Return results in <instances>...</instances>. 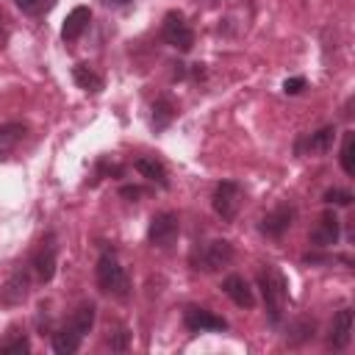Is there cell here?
<instances>
[{
	"label": "cell",
	"mask_w": 355,
	"mask_h": 355,
	"mask_svg": "<svg viewBox=\"0 0 355 355\" xmlns=\"http://www.w3.org/2000/svg\"><path fill=\"white\" fill-rule=\"evenodd\" d=\"M338 236H341V222L333 211H324L316 222V227L311 230V244L319 247V250H327L333 244H338Z\"/></svg>",
	"instance_id": "obj_10"
},
{
	"label": "cell",
	"mask_w": 355,
	"mask_h": 355,
	"mask_svg": "<svg viewBox=\"0 0 355 355\" xmlns=\"http://www.w3.org/2000/svg\"><path fill=\"white\" fill-rule=\"evenodd\" d=\"M133 166H136V172H139L141 178L158 183L161 189H169V172H166V166H164L158 158H153V155H139V158L133 161Z\"/></svg>",
	"instance_id": "obj_15"
},
{
	"label": "cell",
	"mask_w": 355,
	"mask_h": 355,
	"mask_svg": "<svg viewBox=\"0 0 355 355\" xmlns=\"http://www.w3.org/2000/svg\"><path fill=\"white\" fill-rule=\"evenodd\" d=\"M338 161H341V169H344L347 175H355V130H347V133H344Z\"/></svg>",
	"instance_id": "obj_22"
},
{
	"label": "cell",
	"mask_w": 355,
	"mask_h": 355,
	"mask_svg": "<svg viewBox=\"0 0 355 355\" xmlns=\"http://www.w3.org/2000/svg\"><path fill=\"white\" fill-rule=\"evenodd\" d=\"M183 324H186L189 333H222V330H227V322L222 316H216L208 308H197V305L186 308Z\"/></svg>",
	"instance_id": "obj_8"
},
{
	"label": "cell",
	"mask_w": 355,
	"mask_h": 355,
	"mask_svg": "<svg viewBox=\"0 0 355 355\" xmlns=\"http://www.w3.org/2000/svg\"><path fill=\"white\" fill-rule=\"evenodd\" d=\"M72 80H75L78 89H83L86 94H100L103 86H105L103 75H97L89 64H75V67H72Z\"/></svg>",
	"instance_id": "obj_19"
},
{
	"label": "cell",
	"mask_w": 355,
	"mask_h": 355,
	"mask_svg": "<svg viewBox=\"0 0 355 355\" xmlns=\"http://www.w3.org/2000/svg\"><path fill=\"white\" fill-rule=\"evenodd\" d=\"M241 186L236 183V180H222V183H216V189H214V197H211V205H214V211L222 216V222H233L236 219V214H239V208H241Z\"/></svg>",
	"instance_id": "obj_6"
},
{
	"label": "cell",
	"mask_w": 355,
	"mask_h": 355,
	"mask_svg": "<svg viewBox=\"0 0 355 355\" xmlns=\"http://www.w3.org/2000/svg\"><path fill=\"white\" fill-rule=\"evenodd\" d=\"M352 338V311L349 308H341L336 316H333V324H330V347L336 349H344Z\"/></svg>",
	"instance_id": "obj_16"
},
{
	"label": "cell",
	"mask_w": 355,
	"mask_h": 355,
	"mask_svg": "<svg viewBox=\"0 0 355 355\" xmlns=\"http://www.w3.org/2000/svg\"><path fill=\"white\" fill-rule=\"evenodd\" d=\"M94 311H97V308H94L92 302H89V305H80V308L69 316V322H67V324H69V327H75L80 336H86V333L92 330V324H94Z\"/></svg>",
	"instance_id": "obj_21"
},
{
	"label": "cell",
	"mask_w": 355,
	"mask_h": 355,
	"mask_svg": "<svg viewBox=\"0 0 355 355\" xmlns=\"http://www.w3.org/2000/svg\"><path fill=\"white\" fill-rule=\"evenodd\" d=\"M28 297V269H17L3 286H0V305L14 308Z\"/></svg>",
	"instance_id": "obj_12"
},
{
	"label": "cell",
	"mask_w": 355,
	"mask_h": 355,
	"mask_svg": "<svg viewBox=\"0 0 355 355\" xmlns=\"http://www.w3.org/2000/svg\"><path fill=\"white\" fill-rule=\"evenodd\" d=\"M322 200L327 202V205H341V208H347V205H352V191H347V189H327L324 194H322Z\"/></svg>",
	"instance_id": "obj_25"
},
{
	"label": "cell",
	"mask_w": 355,
	"mask_h": 355,
	"mask_svg": "<svg viewBox=\"0 0 355 355\" xmlns=\"http://www.w3.org/2000/svg\"><path fill=\"white\" fill-rule=\"evenodd\" d=\"M0 352H31V341H28V336H22V333H17L14 338H6V341H0Z\"/></svg>",
	"instance_id": "obj_26"
},
{
	"label": "cell",
	"mask_w": 355,
	"mask_h": 355,
	"mask_svg": "<svg viewBox=\"0 0 355 355\" xmlns=\"http://www.w3.org/2000/svg\"><path fill=\"white\" fill-rule=\"evenodd\" d=\"M25 133H28V128L22 122H6V125H0V161H6L19 147V141L25 139Z\"/></svg>",
	"instance_id": "obj_17"
},
{
	"label": "cell",
	"mask_w": 355,
	"mask_h": 355,
	"mask_svg": "<svg viewBox=\"0 0 355 355\" xmlns=\"http://www.w3.org/2000/svg\"><path fill=\"white\" fill-rule=\"evenodd\" d=\"M233 261V244L227 239H214L208 244H202V250L194 255V269L202 272H219L222 266H227Z\"/></svg>",
	"instance_id": "obj_5"
},
{
	"label": "cell",
	"mask_w": 355,
	"mask_h": 355,
	"mask_svg": "<svg viewBox=\"0 0 355 355\" xmlns=\"http://www.w3.org/2000/svg\"><path fill=\"white\" fill-rule=\"evenodd\" d=\"M89 22H92V11H89L86 6H75V8L67 14L64 25H61V39H64V42H75V39H80L83 31L89 28Z\"/></svg>",
	"instance_id": "obj_13"
},
{
	"label": "cell",
	"mask_w": 355,
	"mask_h": 355,
	"mask_svg": "<svg viewBox=\"0 0 355 355\" xmlns=\"http://www.w3.org/2000/svg\"><path fill=\"white\" fill-rule=\"evenodd\" d=\"M258 286L263 294V305H266V316L272 324H280L283 313H286V302H288V280L277 266H263L258 272Z\"/></svg>",
	"instance_id": "obj_1"
},
{
	"label": "cell",
	"mask_w": 355,
	"mask_h": 355,
	"mask_svg": "<svg viewBox=\"0 0 355 355\" xmlns=\"http://www.w3.org/2000/svg\"><path fill=\"white\" fill-rule=\"evenodd\" d=\"M55 3L58 0H14V6L28 17H44L47 11L55 8Z\"/></svg>",
	"instance_id": "obj_23"
},
{
	"label": "cell",
	"mask_w": 355,
	"mask_h": 355,
	"mask_svg": "<svg viewBox=\"0 0 355 355\" xmlns=\"http://www.w3.org/2000/svg\"><path fill=\"white\" fill-rule=\"evenodd\" d=\"M294 208L288 205V202H283V205H277V208H272L263 219H261V225H258V230L263 233V236H269V239H280L288 227H291V222H294Z\"/></svg>",
	"instance_id": "obj_9"
},
{
	"label": "cell",
	"mask_w": 355,
	"mask_h": 355,
	"mask_svg": "<svg viewBox=\"0 0 355 355\" xmlns=\"http://www.w3.org/2000/svg\"><path fill=\"white\" fill-rule=\"evenodd\" d=\"M161 36L169 47L180 50V53H189L194 47V31L191 25L186 22V17L180 11H169L164 17V25H161Z\"/></svg>",
	"instance_id": "obj_3"
},
{
	"label": "cell",
	"mask_w": 355,
	"mask_h": 355,
	"mask_svg": "<svg viewBox=\"0 0 355 355\" xmlns=\"http://www.w3.org/2000/svg\"><path fill=\"white\" fill-rule=\"evenodd\" d=\"M97 286H100V291L114 294L119 300L130 294V277H128L125 266L119 263V258L114 255V250L111 252L105 250L97 261Z\"/></svg>",
	"instance_id": "obj_2"
},
{
	"label": "cell",
	"mask_w": 355,
	"mask_h": 355,
	"mask_svg": "<svg viewBox=\"0 0 355 355\" xmlns=\"http://www.w3.org/2000/svg\"><path fill=\"white\" fill-rule=\"evenodd\" d=\"M80 341H83V336H80L75 327H69V324L58 327V330L53 333V338H50L53 352H58V355H72V352H78V349H80Z\"/></svg>",
	"instance_id": "obj_18"
},
{
	"label": "cell",
	"mask_w": 355,
	"mask_h": 355,
	"mask_svg": "<svg viewBox=\"0 0 355 355\" xmlns=\"http://www.w3.org/2000/svg\"><path fill=\"white\" fill-rule=\"evenodd\" d=\"M175 116H178V105H175L169 97H158V100L153 103V130H155V133L166 130Z\"/></svg>",
	"instance_id": "obj_20"
},
{
	"label": "cell",
	"mask_w": 355,
	"mask_h": 355,
	"mask_svg": "<svg viewBox=\"0 0 355 355\" xmlns=\"http://www.w3.org/2000/svg\"><path fill=\"white\" fill-rule=\"evenodd\" d=\"M311 336H313V322L311 319H300V322H294L288 327V344H300V341H305Z\"/></svg>",
	"instance_id": "obj_24"
},
{
	"label": "cell",
	"mask_w": 355,
	"mask_h": 355,
	"mask_svg": "<svg viewBox=\"0 0 355 355\" xmlns=\"http://www.w3.org/2000/svg\"><path fill=\"white\" fill-rule=\"evenodd\" d=\"M302 89H305V78H300V75L283 80V92H286V94H300Z\"/></svg>",
	"instance_id": "obj_28"
},
{
	"label": "cell",
	"mask_w": 355,
	"mask_h": 355,
	"mask_svg": "<svg viewBox=\"0 0 355 355\" xmlns=\"http://www.w3.org/2000/svg\"><path fill=\"white\" fill-rule=\"evenodd\" d=\"M103 6H111V8H122V6H130L133 0H100Z\"/></svg>",
	"instance_id": "obj_30"
},
{
	"label": "cell",
	"mask_w": 355,
	"mask_h": 355,
	"mask_svg": "<svg viewBox=\"0 0 355 355\" xmlns=\"http://www.w3.org/2000/svg\"><path fill=\"white\" fill-rule=\"evenodd\" d=\"M55 263H58V244H55V236H53V233H47V236L42 239L39 250L33 252L31 266L36 269L39 280H42V283H47V280H53V275H55Z\"/></svg>",
	"instance_id": "obj_7"
},
{
	"label": "cell",
	"mask_w": 355,
	"mask_h": 355,
	"mask_svg": "<svg viewBox=\"0 0 355 355\" xmlns=\"http://www.w3.org/2000/svg\"><path fill=\"white\" fill-rule=\"evenodd\" d=\"M128 344H130V333H128V327H116V333H111L108 336V347L114 349V352H125L128 349Z\"/></svg>",
	"instance_id": "obj_27"
},
{
	"label": "cell",
	"mask_w": 355,
	"mask_h": 355,
	"mask_svg": "<svg viewBox=\"0 0 355 355\" xmlns=\"http://www.w3.org/2000/svg\"><path fill=\"white\" fill-rule=\"evenodd\" d=\"M336 144V128L333 125H324L319 128L316 133L305 136L297 141V153H305V155H327Z\"/></svg>",
	"instance_id": "obj_11"
},
{
	"label": "cell",
	"mask_w": 355,
	"mask_h": 355,
	"mask_svg": "<svg viewBox=\"0 0 355 355\" xmlns=\"http://www.w3.org/2000/svg\"><path fill=\"white\" fill-rule=\"evenodd\" d=\"M178 233H180V222H178V214L172 211H161L150 219V227H147V241L158 250H166L178 241Z\"/></svg>",
	"instance_id": "obj_4"
},
{
	"label": "cell",
	"mask_w": 355,
	"mask_h": 355,
	"mask_svg": "<svg viewBox=\"0 0 355 355\" xmlns=\"http://www.w3.org/2000/svg\"><path fill=\"white\" fill-rule=\"evenodd\" d=\"M119 194H122L128 202H136L144 191H141V186H122V189H119Z\"/></svg>",
	"instance_id": "obj_29"
},
{
	"label": "cell",
	"mask_w": 355,
	"mask_h": 355,
	"mask_svg": "<svg viewBox=\"0 0 355 355\" xmlns=\"http://www.w3.org/2000/svg\"><path fill=\"white\" fill-rule=\"evenodd\" d=\"M222 291L239 305V308H252L255 305V297H252V288L250 283L241 277V275H230L222 280Z\"/></svg>",
	"instance_id": "obj_14"
}]
</instances>
